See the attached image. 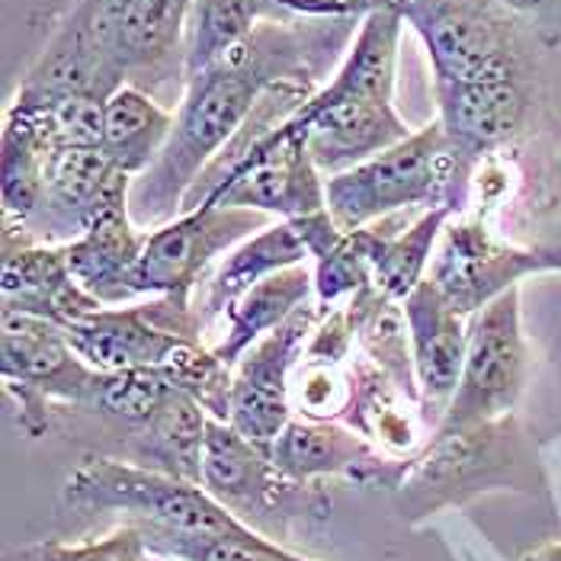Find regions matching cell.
<instances>
[{
  "instance_id": "6da1fadb",
  "label": "cell",
  "mask_w": 561,
  "mask_h": 561,
  "mask_svg": "<svg viewBox=\"0 0 561 561\" xmlns=\"http://www.w3.org/2000/svg\"><path fill=\"white\" fill-rule=\"evenodd\" d=\"M353 33V23L334 20H276L266 16L257 33L228 58L186 81L173 131L151 164L131 183V218L138 225H168L183 213L196 180L221 158V148L248 129L260 100L283 81H314L321 65L311 55L334 58Z\"/></svg>"
},
{
  "instance_id": "7a4b0ae2",
  "label": "cell",
  "mask_w": 561,
  "mask_h": 561,
  "mask_svg": "<svg viewBox=\"0 0 561 561\" xmlns=\"http://www.w3.org/2000/svg\"><path fill=\"white\" fill-rule=\"evenodd\" d=\"M476 158L466 154L439 119L411 131L389 151L324 180L328 213L341 231H359L408 209H453L469 196Z\"/></svg>"
},
{
  "instance_id": "3957f363",
  "label": "cell",
  "mask_w": 561,
  "mask_h": 561,
  "mask_svg": "<svg viewBox=\"0 0 561 561\" xmlns=\"http://www.w3.org/2000/svg\"><path fill=\"white\" fill-rule=\"evenodd\" d=\"M61 497L81 514H126L131 526L173 536L257 533L225 511L203 484L106 456H87L68 476Z\"/></svg>"
},
{
  "instance_id": "277c9868",
  "label": "cell",
  "mask_w": 561,
  "mask_h": 561,
  "mask_svg": "<svg viewBox=\"0 0 561 561\" xmlns=\"http://www.w3.org/2000/svg\"><path fill=\"white\" fill-rule=\"evenodd\" d=\"M203 488L225 511H231L244 526L257 529L266 539L283 533L293 517H324L331 507L321 501V494L311 491V484H299L283 476L273 466L270 449L251 443L231 424L216 417H209L206 427Z\"/></svg>"
},
{
  "instance_id": "5b68a950",
  "label": "cell",
  "mask_w": 561,
  "mask_h": 561,
  "mask_svg": "<svg viewBox=\"0 0 561 561\" xmlns=\"http://www.w3.org/2000/svg\"><path fill=\"white\" fill-rule=\"evenodd\" d=\"M523 376L526 344L519 328V286H514L472 314L459 389L433 431V439L504 421L523 391Z\"/></svg>"
},
{
  "instance_id": "8992f818",
  "label": "cell",
  "mask_w": 561,
  "mask_h": 561,
  "mask_svg": "<svg viewBox=\"0 0 561 561\" xmlns=\"http://www.w3.org/2000/svg\"><path fill=\"white\" fill-rule=\"evenodd\" d=\"M203 199L279 218H299L328 209L321 171L305 148L302 131L289 129L286 116L279 123L263 126V131L254 135L209 183Z\"/></svg>"
},
{
  "instance_id": "52a82bcc",
  "label": "cell",
  "mask_w": 561,
  "mask_h": 561,
  "mask_svg": "<svg viewBox=\"0 0 561 561\" xmlns=\"http://www.w3.org/2000/svg\"><path fill=\"white\" fill-rule=\"evenodd\" d=\"M398 10L427 48L433 81L519 75L517 33L497 0H398Z\"/></svg>"
},
{
  "instance_id": "ba28073f",
  "label": "cell",
  "mask_w": 561,
  "mask_h": 561,
  "mask_svg": "<svg viewBox=\"0 0 561 561\" xmlns=\"http://www.w3.org/2000/svg\"><path fill=\"white\" fill-rule=\"evenodd\" d=\"M260 228H266L263 213L203 199L196 209L148 231L145 251L131 273L135 296H164L180 311H190V296L213 260L234 251Z\"/></svg>"
},
{
  "instance_id": "9c48e42d",
  "label": "cell",
  "mask_w": 561,
  "mask_h": 561,
  "mask_svg": "<svg viewBox=\"0 0 561 561\" xmlns=\"http://www.w3.org/2000/svg\"><path fill=\"white\" fill-rule=\"evenodd\" d=\"M324 308L302 305L279 328L263 334L231 373V414L228 424L251 443L270 449L276 436L293 421V386L289 373L305 353L314 324Z\"/></svg>"
},
{
  "instance_id": "30bf717a",
  "label": "cell",
  "mask_w": 561,
  "mask_h": 561,
  "mask_svg": "<svg viewBox=\"0 0 561 561\" xmlns=\"http://www.w3.org/2000/svg\"><path fill=\"white\" fill-rule=\"evenodd\" d=\"M135 176L123 173L100 148L55 151L45 171L39 206L23 225H7L36 244H71L96 221L103 209L131 199Z\"/></svg>"
},
{
  "instance_id": "8fae6325",
  "label": "cell",
  "mask_w": 561,
  "mask_h": 561,
  "mask_svg": "<svg viewBox=\"0 0 561 561\" xmlns=\"http://www.w3.org/2000/svg\"><path fill=\"white\" fill-rule=\"evenodd\" d=\"M90 373L93 369L71 350L61 324L36 314L3 311L0 376L23 408V424L30 414L45 411L48 401L78 404Z\"/></svg>"
},
{
  "instance_id": "7c38bea8",
  "label": "cell",
  "mask_w": 561,
  "mask_h": 561,
  "mask_svg": "<svg viewBox=\"0 0 561 561\" xmlns=\"http://www.w3.org/2000/svg\"><path fill=\"white\" fill-rule=\"evenodd\" d=\"M539 270H546L539 251H517L491 238L481 225L459 221L446 225L427 279L462 318H472L484 305L514 289L523 276Z\"/></svg>"
},
{
  "instance_id": "4fadbf2b",
  "label": "cell",
  "mask_w": 561,
  "mask_h": 561,
  "mask_svg": "<svg viewBox=\"0 0 561 561\" xmlns=\"http://www.w3.org/2000/svg\"><path fill=\"white\" fill-rule=\"evenodd\" d=\"M126 81L96 26L93 0H78L58 33L48 39L36 65L16 87V103H51L65 96L110 100Z\"/></svg>"
},
{
  "instance_id": "5bb4252c",
  "label": "cell",
  "mask_w": 561,
  "mask_h": 561,
  "mask_svg": "<svg viewBox=\"0 0 561 561\" xmlns=\"http://www.w3.org/2000/svg\"><path fill=\"white\" fill-rule=\"evenodd\" d=\"M346 231L337 228V221L331 218L328 209L311 213L299 218H279L276 225L260 228L257 234H251L248 241H241L234 251H228V257L221 260L216 270L209 293H206V318L228 311L238 302L251 286H257L260 279L299 266L305 260H324L341 241Z\"/></svg>"
},
{
  "instance_id": "9a60e30c",
  "label": "cell",
  "mask_w": 561,
  "mask_h": 561,
  "mask_svg": "<svg viewBox=\"0 0 561 561\" xmlns=\"http://www.w3.org/2000/svg\"><path fill=\"white\" fill-rule=\"evenodd\" d=\"M71 350L90 369H168L173 359L196 344L180 324L164 321V305L154 308H116L103 305L93 314L65 328Z\"/></svg>"
},
{
  "instance_id": "2e32d148",
  "label": "cell",
  "mask_w": 561,
  "mask_h": 561,
  "mask_svg": "<svg viewBox=\"0 0 561 561\" xmlns=\"http://www.w3.org/2000/svg\"><path fill=\"white\" fill-rule=\"evenodd\" d=\"M286 126L302 131L305 148L321 173H344L404 141L411 126L391 100H346L331 106H299Z\"/></svg>"
},
{
  "instance_id": "e0dca14e",
  "label": "cell",
  "mask_w": 561,
  "mask_h": 561,
  "mask_svg": "<svg viewBox=\"0 0 561 561\" xmlns=\"http://www.w3.org/2000/svg\"><path fill=\"white\" fill-rule=\"evenodd\" d=\"M3 311L36 314L61 328L93 314L103 305L75 279L65 248L36 244L20 231H3V270H0Z\"/></svg>"
},
{
  "instance_id": "ac0fdd59",
  "label": "cell",
  "mask_w": 561,
  "mask_h": 561,
  "mask_svg": "<svg viewBox=\"0 0 561 561\" xmlns=\"http://www.w3.org/2000/svg\"><path fill=\"white\" fill-rule=\"evenodd\" d=\"M193 0H93L96 26L126 81L158 84L183 55L186 16Z\"/></svg>"
},
{
  "instance_id": "d6986e66",
  "label": "cell",
  "mask_w": 561,
  "mask_h": 561,
  "mask_svg": "<svg viewBox=\"0 0 561 561\" xmlns=\"http://www.w3.org/2000/svg\"><path fill=\"white\" fill-rule=\"evenodd\" d=\"M401 305H404V318L411 331L421 417L431 424V431H436L453 394L459 389L466 346H469V324L439 296V289L431 279H424Z\"/></svg>"
},
{
  "instance_id": "ffe728a7",
  "label": "cell",
  "mask_w": 561,
  "mask_h": 561,
  "mask_svg": "<svg viewBox=\"0 0 561 561\" xmlns=\"http://www.w3.org/2000/svg\"><path fill=\"white\" fill-rule=\"evenodd\" d=\"M273 466L299 484H314L318 478L341 476L356 484L394 488L404 478V466L379 456V449L363 436L331 424V421H289L286 431L270 446Z\"/></svg>"
},
{
  "instance_id": "44dd1931",
  "label": "cell",
  "mask_w": 561,
  "mask_h": 561,
  "mask_svg": "<svg viewBox=\"0 0 561 561\" xmlns=\"http://www.w3.org/2000/svg\"><path fill=\"white\" fill-rule=\"evenodd\" d=\"M439 123L472 158H481L514 138L526 116V90L519 75L481 81H433Z\"/></svg>"
},
{
  "instance_id": "7402d4cb",
  "label": "cell",
  "mask_w": 561,
  "mask_h": 561,
  "mask_svg": "<svg viewBox=\"0 0 561 561\" xmlns=\"http://www.w3.org/2000/svg\"><path fill=\"white\" fill-rule=\"evenodd\" d=\"M145 241L148 231L131 218V199H119L103 209L78 241L65 244V257L75 279L96 302L123 305L138 299L131 289V273Z\"/></svg>"
},
{
  "instance_id": "603a6c76",
  "label": "cell",
  "mask_w": 561,
  "mask_h": 561,
  "mask_svg": "<svg viewBox=\"0 0 561 561\" xmlns=\"http://www.w3.org/2000/svg\"><path fill=\"white\" fill-rule=\"evenodd\" d=\"M404 16L398 3L376 0V7L359 20L356 36L346 48L341 68L331 84L311 93L302 106H331L346 100H394L398 78V45H401Z\"/></svg>"
},
{
  "instance_id": "cb8c5ba5",
  "label": "cell",
  "mask_w": 561,
  "mask_h": 561,
  "mask_svg": "<svg viewBox=\"0 0 561 561\" xmlns=\"http://www.w3.org/2000/svg\"><path fill=\"white\" fill-rule=\"evenodd\" d=\"M173 131V113L141 87L123 84L103 106L100 151L129 176H141L161 158Z\"/></svg>"
},
{
  "instance_id": "d4e9b609",
  "label": "cell",
  "mask_w": 561,
  "mask_h": 561,
  "mask_svg": "<svg viewBox=\"0 0 561 561\" xmlns=\"http://www.w3.org/2000/svg\"><path fill=\"white\" fill-rule=\"evenodd\" d=\"M453 209H427L408 221L404 213L379 218V244L373 257V286L394 302H404L424 279L433 263V248L439 244Z\"/></svg>"
},
{
  "instance_id": "484cf974",
  "label": "cell",
  "mask_w": 561,
  "mask_h": 561,
  "mask_svg": "<svg viewBox=\"0 0 561 561\" xmlns=\"http://www.w3.org/2000/svg\"><path fill=\"white\" fill-rule=\"evenodd\" d=\"M311 293H314V273L305 263L260 279L257 286H251L228 308V334L216 346L218 359L225 366H238V359L263 334H270L286 318H293L302 305L311 302Z\"/></svg>"
},
{
  "instance_id": "4316f807",
  "label": "cell",
  "mask_w": 561,
  "mask_h": 561,
  "mask_svg": "<svg viewBox=\"0 0 561 561\" xmlns=\"http://www.w3.org/2000/svg\"><path fill=\"white\" fill-rule=\"evenodd\" d=\"M206 427H209L206 408L193 394L176 389L164 401V408L141 431H135L138 466L203 484Z\"/></svg>"
},
{
  "instance_id": "83f0119b",
  "label": "cell",
  "mask_w": 561,
  "mask_h": 561,
  "mask_svg": "<svg viewBox=\"0 0 561 561\" xmlns=\"http://www.w3.org/2000/svg\"><path fill=\"white\" fill-rule=\"evenodd\" d=\"M266 16V0H193L183 36V81L241 48Z\"/></svg>"
},
{
  "instance_id": "f1b7e54d",
  "label": "cell",
  "mask_w": 561,
  "mask_h": 561,
  "mask_svg": "<svg viewBox=\"0 0 561 561\" xmlns=\"http://www.w3.org/2000/svg\"><path fill=\"white\" fill-rule=\"evenodd\" d=\"M55 148L45 141L36 119L16 106L3 116V216L7 225H23L39 206L45 171Z\"/></svg>"
},
{
  "instance_id": "f546056e",
  "label": "cell",
  "mask_w": 561,
  "mask_h": 561,
  "mask_svg": "<svg viewBox=\"0 0 561 561\" xmlns=\"http://www.w3.org/2000/svg\"><path fill=\"white\" fill-rule=\"evenodd\" d=\"M173 391L176 386L168 369H123V373L93 369L78 404L141 431L164 408Z\"/></svg>"
},
{
  "instance_id": "4dcf8cb0",
  "label": "cell",
  "mask_w": 561,
  "mask_h": 561,
  "mask_svg": "<svg viewBox=\"0 0 561 561\" xmlns=\"http://www.w3.org/2000/svg\"><path fill=\"white\" fill-rule=\"evenodd\" d=\"M141 539L151 552L186 561H305L289 556L279 542L266 536H173L158 529H141Z\"/></svg>"
},
{
  "instance_id": "1f68e13d",
  "label": "cell",
  "mask_w": 561,
  "mask_h": 561,
  "mask_svg": "<svg viewBox=\"0 0 561 561\" xmlns=\"http://www.w3.org/2000/svg\"><path fill=\"white\" fill-rule=\"evenodd\" d=\"M36 119L45 141L55 151L68 148H100L103 141V100L93 96H65L51 103H10Z\"/></svg>"
},
{
  "instance_id": "d6a6232c",
  "label": "cell",
  "mask_w": 561,
  "mask_h": 561,
  "mask_svg": "<svg viewBox=\"0 0 561 561\" xmlns=\"http://www.w3.org/2000/svg\"><path fill=\"white\" fill-rule=\"evenodd\" d=\"M23 561H186L173 559V556H158L145 546L138 526L126 523L123 529H116L113 536L100 539V542H84V546H33L23 552Z\"/></svg>"
},
{
  "instance_id": "836d02e7",
  "label": "cell",
  "mask_w": 561,
  "mask_h": 561,
  "mask_svg": "<svg viewBox=\"0 0 561 561\" xmlns=\"http://www.w3.org/2000/svg\"><path fill=\"white\" fill-rule=\"evenodd\" d=\"M376 0H266L270 16L276 20H334L359 23Z\"/></svg>"
},
{
  "instance_id": "e575fe53",
  "label": "cell",
  "mask_w": 561,
  "mask_h": 561,
  "mask_svg": "<svg viewBox=\"0 0 561 561\" xmlns=\"http://www.w3.org/2000/svg\"><path fill=\"white\" fill-rule=\"evenodd\" d=\"M507 13L533 16L539 23H561V0H497Z\"/></svg>"
},
{
  "instance_id": "d590c367",
  "label": "cell",
  "mask_w": 561,
  "mask_h": 561,
  "mask_svg": "<svg viewBox=\"0 0 561 561\" xmlns=\"http://www.w3.org/2000/svg\"><path fill=\"white\" fill-rule=\"evenodd\" d=\"M539 254L546 260V270H561V248H546Z\"/></svg>"
},
{
  "instance_id": "8d00e7d4",
  "label": "cell",
  "mask_w": 561,
  "mask_h": 561,
  "mask_svg": "<svg viewBox=\"0 0 561 561\" xmlns=\"http://www.w3.org/2000/svg\"><path fill=\"white\" fill-rule=\"evenodd\" d=\"M526 561H561V546H549V549H542V552L529 556Z\"/></svg>"
},
{
  "instance_id": "74e56055",
  "label": "cell",
  "mask_w": 561,
  "mask_h": 561,
  "mask_svg": "<svg viewBox=\"0 0 561 561\" xmlns=\"http://www.w3.org/2000/svg\"><path fill=\"white\" fill-rule=\"evenodd\" d=\"M391 3H398V0H391Z\"/></svg>"
}]
</instances>
